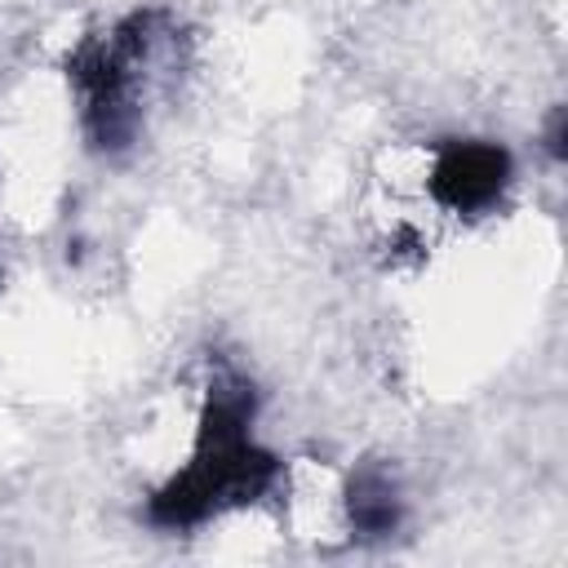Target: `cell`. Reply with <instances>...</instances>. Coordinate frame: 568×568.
<instances>
[{"label": "cell", "mask_w": 568, "mask_h": 568, "mask_svg": "<svg viewBox=\"0 0 568 568\" xmlns=\"http://www.w3.org/2000/svg\"><path fill=\"white\" fill-rule=\"evenodd\" d=\"M346 515H351V528L364 532V537H386L399 528V515H404V501H399V488L390 479V470L382 466H364L351 488H346Z\"/></svg>", "instance_id": "obj_3"}, {"label": "cell", "mask_w": 568, "mask_h": 568, "mask_svg": "<svg viewBox=\"0 0 568 568\" xmlns=\"http://www.w3.org/2000/svg\"><path fill=\"white\" fill-rule=\"evenodd\" d=\"M275 479V457L253 439V390L240 377H222L200 413L191 462L151 497L146 519L155 528H195L222 506L253 501Z\"/></svg>", "instance_id": "obj_1"}, {"label": "cell", "mask_w": 568, "mask_h": 568, "mask_svg": "<svg viewBox=\"0 0 568 568\" xmlns=\"http://www.w3.org/2000/svg\"><path fill=\"white\" fill-rule=\"evenodd\" d=\"M510 151L497 142H444L435 151V164L426 173L430 200L448 213H484L488 204L501 200V191L510 186Z\"/></svg>", "instance_id": "obj_2"}]
</instances>
